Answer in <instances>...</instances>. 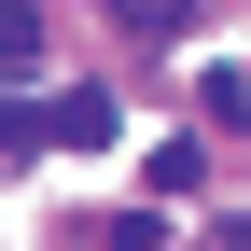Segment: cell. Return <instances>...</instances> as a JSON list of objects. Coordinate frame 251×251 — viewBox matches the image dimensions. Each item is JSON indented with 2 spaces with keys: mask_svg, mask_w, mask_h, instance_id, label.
I'll use <instances>...</instances> for the list:
<instances>
[{
  "mask_svg": "<svg viewBox=\"0 0 251 251\" xmlns=\"http://www.w3.org/2000/svg\"><path fill=\"white\" fill-rule=\"evenodd\" d=\"M112 84H84V98H42V153H112Z\"/></svg>",
  "mask_w": 251,
  "mask_h": 251,
  "instance_id": "obj_1",
  "label": "cell"
},
{
  "mask_svg": "<svg viewBox=\"0 0 251 251\" xmlns=\"http://www.w3.org/2000/svg\"><path fill=\"white\" fill-rule=\"evenodd\" d=\"M42 70V14H28V0H0V84H28Z\"/></svg>",
  "mask_w": 251,
  "mask_h": 251,
  "instance_id": "obj_2",
  "label": "cell"
},
{
  "mask_svg": "<svg viewBox=\"0 0 251 251\" xmlns=\"http://www.w3.org/2000/svg\"><path fill=\"white\" fill-rule=\"evenodd\" d=\"M28 153H42V112H28V98H0V168H28Z\"/></svg>",
  "mask_w": 251,
  "mask_h": 251,
  "instance_id": "obj_3",
  "label": "cell"
},
{
  "mask_svg": "<svg viewBox=\"0 0 251 251\" xmlns=\"http://www.w3.org/2000/svg\"><path fill=\"white\" fill-rule=\"evenodd\" d=\"M112 14H126V28H140V42H168V28H181V14H196V0H112Z\"/></svg>",
  "mask_w": 251,
  "mask_h": 251,
  "instance_id": "obj_4",
  "label": "cell"
}]
</instances>
